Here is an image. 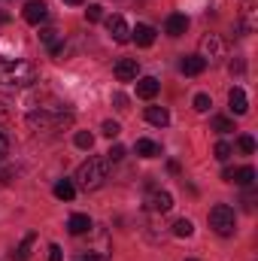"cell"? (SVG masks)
<instances>
[{
  "mask_svg": "<svg viewBox=\"0 0 258 261\" xmlns=\"http://www.w3.org/2000/svg\"><path fill=\"white\" fill-rule=\"evenodd\" d=\"M231 73H243V61H231Z\"/></svg>",
  "mask_w": 258,
  "mask_h": 261,
  "instance_id": "34",
  "label": "cell"
},
{
  "mask_svg": "<svg viewBox=\"0 0 258 261\" xmlns=\"http://www.w3.org/2000/svg\"><path fill=\"white\" fill-rule=\"evenodd\" d=\"M146 206H149L152 213H170L173 197H170V192H152V195H149V200H146Z\"/></svg>",
  "mask_w": 258,
  "mask_h": 261,
  "instance_id": "9",
  "label": "cell"
},
{
  "mask_svg": "<svg viewBox=\"0 0 258 261\" xmlns=\"http://www.w3.org/2000/svg\"><path fill=\"white\" fill-rule=\"evenodd\" d=\"M137 58H119L116 67H113V73H116V79L119 82H131V79H137Z\"/></svg>",
  "mask_w": 258,
  "mask_h": 261,
  "instance_id": "8",
  "label": "cell"
},
{
  "mask_svg": "<svg viewBox=\"0 0 258 261\" xmlns=\"http://www.w3.org/2000/svg\"><path fill=\"white\" fill-rule=\"evenodd\" d=\"M107 176H110V161H107V158H88V161H82L79 170H76V182H79V189H85V192L100 189V186L107 182Z\"/></svg>",
  "mask_w": 258,
  "mask_h": 261,
  "instance_id": "2",
  "label": "cell"
},
{
  "mask_svg": "<svg viewBox=\"0 0 258 261\" xmlns=\"http://www.w3.org/2000/svg\"><path fill=\"white\" fill-rule=\"evenodd\" d=\"M67 231L76 234V237H79V234H88V231H91V219H88L85 213H73V216L67 219Z\"/></svg>",
  "mask_w": 258,
  "mask_h": 261,
  "instance_id": "12",
  "label": "cell"
},
{
  "mask_svg": "<svg viewBox=\"0 0 258 261\" xmlns=\"http://www.w3.org/2000/svg\"><path fill=\"white\" fill-rule=\"evenodd\" d=\"M146 122L155 125V128H164V125H170V113L164 107H149L146 110Z\"/></svg>",
  "mask_w": 258,
  "mask_h": 261,
  "instance_id": "16",
  "label": "cell"
},
{
  "mask_svg": "<svg viewBox=\"0 0 258 261\" xmlns=\"http://www.w3.org/2000/svg\"><path fill=\"white\" fill-rule=\"evenodd\" d=\"M6 119H9V110H6V107L0 103V122H6Z\"/></svg>",
  "mask_w": 258,
  "mask_h": 261,
  "instance_id": "36",
  "label": "cell"
},
{
  "mask_svg": "<svg viewBox=\"0 0 258 261\" xmlns=\"http://www.w3.org/2000/svg\"><path fill=\"white\" fill-rule=\"evenodd\" d=\"M100 130L113 140V137H119V134H122V125H119V122H104V128H100Z\"/></svg>",
  "mask_w": 258,
  "mask_h": 261,
  "instance_id": "30",
  "label": "cell"
},
{
  "mask_svg": "<svg viewBox=\"0 0 258 261\" xmlns=\"http://www.w3.org/2000/svg\"><path fill=\"white\" fill-rule=\"evenodd\" d=\"M222 55H225L222 37H219V34H207V37L200 40V58H203L207 64H213V61H219Z\"/></svg>",
  "mask_w": 258,
  "mask_h": 261,
  "instance_id": "5",
  "label": "cell"
},
{
  "mask_svg": "<svg viewBox=\"0 0 258 261\" xmlns=\"http://www.w3.org/2000/svg\"><path fill=\"white\" fill-rule=\"evenodd\" d=\"M210 107H213V100H210V94H197V97H194V110H197V113H207Z\"/></svg>",
  "mask_w": 258,
  "mask_h": 261,
  "instance_id": "27",
  "label": "cell"
},
{
  "mask_svg": "<svg viewBox=\"0 0 258 261\" xmlns=\"http://www.w3.org/2000/svg\"><path fill=\"white\" fill-rule=\"evenodd\" d=\"M189 261H194V258H189Z\"/></svg>",
  "mask_w": 258,
  "mask_h": 261,
  "instance_id": "38",
  "label": "cell"
},
{
  "mask_svg": "<svg viewBox=\"0 0 258 261\" xmlns=\"http://www.w3.org/2000/svg\"><path fill=\"white\" fill-rule=\"evenodd\" d=\"M213 130L228 134V130H234V122H231V119H225V116H216V119H213Z\"/></svg>",
  "mask_w": 258,
  "mask_h": 261,
  "instance_id": "23",
  "label": "cell"
},
{
  "mask_svg": "<svg viewBox=\"0 0 258 261\" xmlns=\"http://www.w3.org/2000/svg\"><path fill=\"white\" fill-rule=\"evenodd\" d=\"M231 182H237V186H243V189H252V182H255V170H252V167H240V170L231 173Z\"/></svg>",
  "mask_w": 258,
  "mask_h": 261,
  "instance_id": "17",
  "label": "cell"
},
{
  "mask_svg": "<svg viewBox=\"0 0 258 261\" xmlns=\"http://www.w3.org/2000/svg\"><path fill=\"white\" fill-rule=\"evenodd\" d=\"M113 103H116L119 110H128V97H125V94H113Z\"/></svg>",
  "mask_w": 258,
  "mask_h": 261,
  "instance_id": "33",
  "label": "cell"
},
{
  "mask_svg": "<svg viewBox=\"0 0 258 261\" xmlns=\"http://www.w3.org/2000/svg\"><path fill=\"white\" fill-rule=\"evenodd\" d=\"M85 18H88V21H100V18H104V6H97V3H91V6L85 9Z\"/></svg>",
  "mask_w": 258,
  "mask_h": 261,
  "instance_id": "26",
  "label": "cell"
},
{
  "mask_svg": "<svg viewBox=\"0 0 258 261\" xmlns=\"http://www.w3.org/2000/svg\"><path fill=\"white\" fill-rule=\"evenodd\" d=\"M137 155L140 158H155V155H161V146L158 143H152V140H137Z\"/></svg>",
  "mask_w": 258,
  "mask_h": 261,
  "instance_id": "19",
  "label": "cell"
},
{
  "mask_svg": "<svg viewBox=\"0 0 258 261\" xmlns=\"http://www.w3.org/2000/svg\"><path fill=\"white\" fill-rule=\"evenodd\" d=\"M73 125V116L61 113V110H34L28 116V128L31 130H61Z\"/></svg>",
  "mask_w": 258,
  "mask_h": 261,
  "instance_id": "3",
  "label": "cell"
},
{
  "mask_svg": "<svg viewBox=\"0 0 258 261\" xmlns=\"http://www.w3.org/2000/svg\"><path fill=\"white\" fill-rule=\"evenodd\" d=\"M6 155H9V140H6V137H3V130H0V161H3Z\"/></svg>",
  "mask_w": 258,
  "mask_h": 261,
  "instance_id": "32",
  "label": "cell"
},
{
  "mask_svg": "<svg viewBox=\"0 0 258 261\" xmlns=\"http://www.w3.org/2000/svg\"><path fill=\"white\" fill-rule=\"evenodd\" d=\"M21 15H24L28 24H43L49 18V6H46V0H28L24 9H21Z\"/></svg>",
  "mask_w": 258,
  "mask_h": 261,
  "instance_id": "6",
  "label": "cell"
},
{
  "mask_svg": "<svg viewBox=\"0 0 258 261\" xmlns=\"http://www.w3.org/2000/svg\"><path fill=\"white\" fill-rule=\"evenodd\" d=\"M64 3H73V6H79V3H85V0H64Z\"/></svg>",
  "mask_w": 258,
  "mask_h": 261,
  "instance_id": "37",
  "label": "cell"
},
{
  "mask_svg": "<svg viewBox=\"0 0 258 261\" xmlns=\"http://www.w3.org/2000/svg\"><path fill=\"white\" fill-rule=\"evenodd\" d=\"M55 197H58V200H73V197H76V186H73L70 179L55 182Z\"/></svg>",
  "mask_w": 258,
  "mask_h": 261,
  "instance_id": "20",
  "label": "cell"
},
{
  "mask_svg": "<svg viewBox=\"0 0 258 261\" xmlns=\"http://www.w3.org/2000/svg\"><path fill=\"white\" fill-rule=\"evenodd\" d=\"M37 76L40 70L31 61H0V88H9V91L28 88L37 82Z\"/></svg>",
  "mask_w": 258,
  "mask_h": 261,
  "instance_id": "1",
  "label": "cell"
},
{
  "mask_svg": "<svg viewBox=\"0 0 258 261\" xmlns=\"http://www.w3.org/2000/svg\"><path fill=\"white\" fill-rule=\"evenodd\" d=\"M179 70H183L186 76H200V73L207 70V61H203L200 55H186V58L179 61Z\"/></svg>",
  "mask_w": 258,
  "mask_h": 261,
  "instance_id": "13",
  "label": "cell"
},
{
  "mask_svg": "<svg viewBox=\"0 0 258 261\" xmlns=\"http://www.w3.org/2000/svg\"><path fill=\"white\" fill-rule=\"evenodd\" d=\"M107 31H110V37H113L116 43H128L131 40V28L122 15H110V18H107Z\"/></svg>",
  "mask_w": 258,
  "mask_h": 261,
  "instance_id": "7",
  "label": "cell"
},
{
  "mask_svg": "<svg viewBox=\"0 0 258 261\" xmlns=\"http://www.w3.org/2000/svg\"><path fill=\"white\" fill-rule=\"evenodd\" d=\"M0 182H12V170H3L0 173Z\"/></svg>",
  "mask_w": 258,
  "mask_h": 261,
  "instance_id": "35",
  "label": "cell"
},
{
  "mask_svg": "<svg viewBox=\"0 0 258 261\" xmlns=\"http://www.w3.org/2000/svg\"><path fill=\"white\" fill-rule=\"evenodd\" d=\"M158 79L155 76H143V79H137V94L143 97V100H152L155 94H158Z\"/></svg>",
  "mask_w": 258,
  "mask_h": 261,
  "instance_id": "14",
  "label": "cell"
},
{
  "mask_svg": "<svg viewBox=\"0 0 258 261\" xmlns=\"http://www.w3.org/2000/svg\"><path fill=\"white\" fill-rule=\"evenodd\" d=\"M213 152H216V158H219V161H228V158L234 155L231 143H216V149H213Z\"/></svg>",
  "mask_w": 258,
  "mask_h": 261,
  "instance_id": "24",
  "label": "cell"
},
{
  "mask_svg": "<svg viewBox=\"0 0 258 261\" xmlns=\"http://www.w3.org/2000/svg\"><path fill=\"white\" fill-rule=\"evenodd\" d=\"M76 261H110V255H104V252H79Z\"/></svg>",
  "mask_w": 258,
  "mask_h": 261,
  "instance_id": "29",
  "label": "cell"
},
{
  "mask_svg": "<svg viewBox=\"0 0 258 261\" xmlns=\"http://www.w3.org/2000/svg\"><path fill=\"white\" fill-rule=\"evenodd\" d=\"M237 146H240V152H246V155H252V152H255V140H252L249 134H243V137L237 140Z\"/></svg>",
  "mask_w": 258,
  "mask_h": 261,
  "instance_id": "25",
  "label": "cell"
},
{
  "mask_svg": "<svg viewBox=\"0 0 258 261\" xmlns=\"http://www.w3.org/2000/svg\"><path fill=\"white\" fill-rule=\"evenodd\" d=\"M73 143H76L79 149H91V146H94V134H88V130H79V134L73 137Z\"/></svg>",
  "mask_w": 258,
  "mask_h": 261,
  "instance_id": "22",
  "label": "cell"
},
{
  "mask_svg": "<svg viewBox=\"0 0 258 261\" xmlns=\"http://www.w3.org/2000/svg\"><path fill=\"white\" fill-rule=\"evenodd\" d=\"M194 234V225L189 219H176L173 222V237H192Z\"/></svg>",
  "mask_w": 258,
  "mask_h": 261,
  "instance_id": "21",
  "label": "cell"
},
{
  "mask_svg": "<svg viewBox=\"0 0 258 261\" xmlns=\"http://www.w3.org/2000/svg\"><path fill=\"white\" fill-rule=\"evenodd\" d=\"M49 261H64V255H61V246H58V243H52V246H49Z\"/></svg>",
  "mask_w": 258,
  "mask_h": 261,
  "instance_id": "31",
  "label": "cell"
},
{
  "mask_svg": "<svg viewBox=\"0 0 258 261\" xmlns=\"http://www.w3.org/2000/svg\"><path fill=\"white\" fill-rule=\"evenodd\" d=\"M34 240H37V234L31 231L18 246H15V252H12V261H28V255H31V246H34Z\"/></svg>",
  "mask_w": 258,
  "mask_h": 261,
  "instance_id": "18",
  "label": "cell"
},
{
  "mask_svg": "<svg viewBox=\"0 0 258 261\" xmlns=\"http://www.w3.org/2000/svg\"><path fill=\"white\" fill-rule=\"evenodd\" d=\"M207 222H210V228H213L219 237H231V234H234V225H237V219H234V210H231L228 203H216V206L210 210Z\"/></svg>",
  "mask_w": 258,
  "mask_h": 261,
  "instance_id": "4",
  "label": "cell"
},
{
  "mask_svg": "<svg viewBox=\"0 0 258 261\" xmlns=\"http://www.w3.org/2000/svg\"><path fill=\"white\" fill-rule=\"evenodd\" d=\"M122 158H125V146H119V143H116V146L107 152V161H110V164H116V161H122Z\"/></svg>",
  "mask_w": 258,
  "mask_h": 261,
  "instance_id": "28",
  "label": "cell"
},
{
  "mask_svg": "<svg viewBox=\"0 0 258 261\" xmlns=\"http://www.w3.org/2000/svg\"><path fill=\"white\" fill-rule=\"evenodd\" d=\"M131 40H134L137 46L149 49V46L155 43V28H149V24H137V28L131 31Z\"/></svg>",
  "mask_w": 258,
  "mask_h": 261,
  "instance_id": "11",
  "label": "cell"
},
{
  "mask_svg": "<svg viewBox=\"0 0 258 261\" xmlns=\"http://www.w3.org/2000/svg\"><path fill=\"white\" fill-rule=\"evenodd\" d=\"M164 31H167L170 37H183V34L189 31V18H186V15H179V12H173V15L167 18V24H164Z\"/></svg>",
  "mask_w": 258,
  "mask_h": 261,
  "instance_id": "15",
  "label": "cell"
},
{
  "mask_svg": "<svg viewBox=\"0 0 258 261\" xmlns=\"http://www.w3.org/2000/svg\"><path fill=\"white\" fill-rule=\"evenodd\" d=\"M228 107H231V113H234V116H243V113L249 110L246 91H243V88H231V91H228Z\"/></svg>",
  "mask_w": 258,
  "mask_h": 261,
  "instance_id": "10",
  "label": "cell"
}]
</instances>
